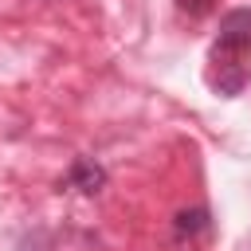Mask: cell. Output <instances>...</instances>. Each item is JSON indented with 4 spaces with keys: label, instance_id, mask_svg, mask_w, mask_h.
I'll list each match as a JSON object with an SVG mask.
<instances>
[{
    "label": "cell",
    "instance_id": "cell-4",
    "mask_svg": "<svg viewBox=\"0 0 251 251\" xmlns=\"http://www.w3.org/2000/svg\"><path fill=\"white\" fill-rule=\"evenodd\" d=\"M212 4H216V0H176V8H180L184 16H192V20L208 16V12H212Z\"/></svg>",
    "mask_w": 251,
    "mask_h": 251
},
{
    "label": "cell",
    "instance_id": "cell-3",
    "mask_svg": "<svg viewBox=\"0 0 251 251\" xmlns=\"http://www.w3.org/2000/svg\"><path fill=\"white\" fill-rule=\"evenodd\" d=\"M102 184H106V173H102V165H94L90 157H78V161L71 165V188H78V192L94 196Z\"/></svg>",
    "mask_w": 251,
    "mask_h": 251
},
{
    "label": "cell",
    "instance_id": "cell-1",
    "mask_svg": "<svg viewBox=\"0 0 251 251\" xmlns=\"http://www.w3.org/2000/svg\"><path fill=\"white\" fill-rule=\"evenodd\" d=\"M251 8H235L220 20V35L212 43V63H216V75H212V86L220 94H239L243 82L251 78Z\"/></svg>",
    "mask_w": 251,
    "mask_h": 251
},
{
    "label": "cell",
    "instance_id": "cell-2",
    "mask_svg": "<svg viewBox=\"0 0 251 251\" xmlns=\"http://www.w3.org/2000/svg\"><path fill=\"white\" fill-rule=\"evenodd\" d=\"M208 227H212V220H208V208H180L176 212V220H173V235H176V243H196L200 235H208Z\"/></svg>",
    "mask_w": 251,
    "mask_h": 251
}]
</instances>
